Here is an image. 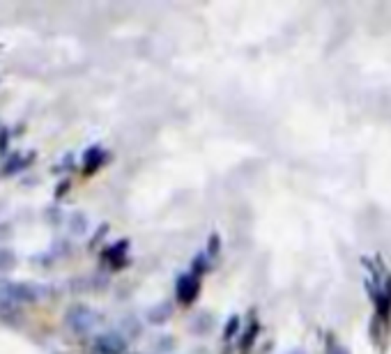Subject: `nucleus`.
<instances>
[{"mask_svg": "<svg viewBox=\"0 0 391 354\" xmlns=\"http://www.w3.org/2000/svg\"><path fill=\"white\" fill-rule=\"evenodd\" d=\"M369 297L373 299V306L382 322L391 320V271L382 265L378 269L371 267V283H369Z\"/></svg>", "mask_w": 391, "mask_h": 354, "instance_id": "nucleus-1", "label": "nucleus"}, {"mask_svg": "<svg viewBox=\"0 0 391 354\" xmlns=\"http://www.w3.org/2000/svg\"><path fill=\"white\" fill-rule=\"evenodd\" d=\"M46 287L28 281H3L0 283V299L12 304H32L44 297Z\"/></svg>", "mask_w": 391, "mask_h": 354, "instance_id": "nucleus-2", "label": "nucleus"}, {"mask_svg": "<svg viewBox=\"0 0 391 354\" xmlns=\"http://www.w3.org/2000/svg\"><path fill=\"white\" fill-rule=\"evenodd\" d=\"M65 325H67L72 334L86 336L90 332H95V327L99 325V315L97 311L86 306V304H74V306L65 311Z\"/></svg>", "mask_w": 391, "mask_h": 354, "instance_id": "nucleus-3", "label": "nucleus"}, {"mask_svg": "<svg viewBox=\"0 0 391 354\" xmlns=\"http://www.w3.org/2000/svg\"><path fill=\"white\" fill-rule=\"evenodd\" d=\"M175 294L182 304H194L201 294V276L194 271H182L175 281Z\"/></svg>", "mask_w": 391, "mask_h": 354, "instance_id": "nucleus-4", "label": "nucleus"}, {"mask_svg": "<svg viewBox=\"0 0 391 354\" xmlns=\"http://www.w3.org/2000/svg\"><path fill=\"white\" fill-rule=\"evenodd\" d=\"M95 354H124L127 352V339L120 332H104L95 339Z\"/></svg>", "mask_w": 391, "mask_h": 354, "instance_id": "nucleus-5", "label": "nucleus"}, {"mask_svg": "<svg viewBox=\"0 0 391 354\" xmlns=\"http://www.w3.org/2000/svg\"><path fill=\"white\" fill-rule=\"evenodd\" d=\"M171 315H173V306H171L168 301L154 304V306H150L147 313H145V318H147L150 325H164V322H168Z\"/></svg>", "mask_w": 391, "mask_h": 354, "instance_id": "nucleus-6", "label": "nucleus"}, {"mask_svg": "<svg viewBox=\"0 0 391 354\" xmlns=\"http://www.w3.org/2000/svg\"><path fill=\"white\" fill-rule=\"evenodd\" d=\"M104 159H106L104 147L93 145V147H90V150H88L86 154H83V166H86V170H88V172H93V170H97L99 166H102Z\"/></svg>", "mask_w": 391, "mask_h": 354, "instance_id": "nucleus-7", "label": "nucleus"}, {"mask_svg": "<svg viewBox=\"0 0 391 354\" xmlns=\"http://www.w3.org/2000/svg\"><path fill=\"white\" fill-rule=\"evenodd\" d=\"M67 228L72 230V235H86L88 233V217L83 212H74L67 217Z\"/></svg>", "mask_w": 391, "mask_h": 354, "instance_id": "nucleus-8", "label": "nucleus"}, {"mask_svg": "<svg viewBox=\"0 0 391 354\" xmlns=\"http://www.w3.org/2000/svg\"><path fill=\"white\" fill-rule=\"evenodd\" d=\"M19 318H21V311L16 304L0 299V320H5V322H10V325H16V320Z\"/></svg>", "mask_w": 391, "mask_h": 354, "instance_id": "nucleus-9", "label": "nucleus"}, {"mask_svg": "<svg viewBox=\"0 0 391 354\" xmlns=\"http://www.w3.org/2000/svg\"><path fill=\"white\" fill-rule=\"evenodd\" d=\"M14 265H16L14 251L5 249V246H0V274H7V271H12Z\"/></svg>", "mask_w": 391, "mask_h": 354, "instance_id": "nucleus-10", "label": "nucleus"}, {"mask_svg": "<svg viewBox=\"0 0 391 354\" xmlns=\"http://www.w3.org/2000/svg\"><path fill=\"white\" fill-rule=\"evenodd\" d=\"M214 327V318L210 313H203V315H198V320L194 322V334H210V329Z\"/></svg>", "mask_w": 391, "mask_h": 354, "instance_id": "nucleus-11", "label": "nucleus"}, {"mask_svg": "<svg viewBox=\"0 0 391 354\" xmlns=\"http://www.w3.org/2000/svg\"><path fill=\"white\" fill-rule=\"evenodd\" d=\"M237 327H239V318H230L228 320V327H226V339L228 341L237 334Z\"/></svg>", "mask_w": 391, "mask_h": 354, "instance_id": "nucleus-12", "label": "nucleus"}, {"mask_svg": "<svg viewBox=\"0 0 391 354\" xmlns=\"http://www.w3.org/2000/svg\"><path fill=\"white\" fill-rule=\"evenodd\" d=\"M288 354H306V352H304L302 348H295V350H290Z\"/></svg>", "mask_w": 391, "mask_h": 354, "instance_id": "nucleus-13", "label": "nucleus"}]
</instances>
